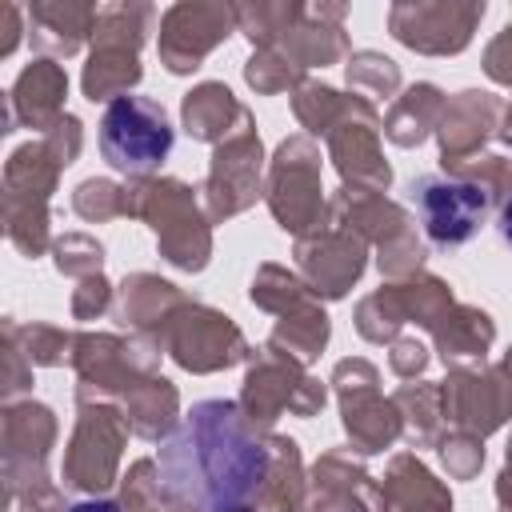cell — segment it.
Returning a JSON list of instances; mask_svg holds the SVG:
<instances>
[{"label":"cell","instance_id":"obj_1","mask_svg":"<svg viewBox=\"0 0 512 512\" xmlns=\"http://www.w3.org/2000/svg\"><path fill=\"white\" fill-rule=\"evenodd\" d=\"M164 488L196 512H252L268 452L228 400H200L156 452Z\"/></svg>","mask_w":512,"mask_h":512},{"label":"cell","instance_id":"obj_2","mask_svg":"<svg viewBox=\"0 0 512 512\" xmlns=\"http://www.w3.org/2000/svg\"><path fill=\"white\" fill-rule=\"evenodd\" d=\"M172 120L148 96H116L100 120V152L116 172H156L172 152Z\"/></svg>","mask_w":512,"mask_h":512},{"label":"cell","instance_id":"obj_3","mask_svg":"<svg viewBox=\"0 0 512 512\" xmlns=\"http://www.w3.org/2000/svg\"><path fill=\"white\" fill-rule=\"evenodd\" d=\"M408 204L416 208L420 228L436 248H460L488 220L492 196H488V188H480L472 180L420 172L408 180Z\"/></svg>","mask_w":512,"mask_h":512},{"label":"cell","instance_id":"obj_4","mask_svg":"<svg viewBox=\"0 0 512 512\" xmlns=\"http://www.w3.org/2000/svg\"><path fill=\"white\" fill-rule=\"evenodd\" d=\"M496 236H500V244L512 252V192L504 196V204H500V212H496Z\"/></svg>","mask_w":512,"mask_h":512},{"label":"cell","instance_id":"obj_5","mask_svg":"<svg viewBox=\"0 0 512 512\" xmlns=\"http://www.w3.org/2000/svg\"><path fill=\"white\" fill-rule=\"evenodd\" d=\"M68 512H120L112 500H80V504H72Z\"/></svg>","mask_w":512,"mask_h":512}]
</instances>
